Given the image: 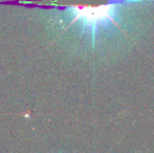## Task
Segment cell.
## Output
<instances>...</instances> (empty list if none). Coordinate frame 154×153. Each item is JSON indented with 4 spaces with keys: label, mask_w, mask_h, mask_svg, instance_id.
<instances>
[{
    "label": "cell",
    "mask_w": 154,
    "mask_h": 153,
    "mask_svg": "<svg viewBox=\"0 0 154 153\" xmlns=\"http://www.w3.org/2000/svg\"><path fill=\"white\" fill-rule=\"evenodd\" d=\"M69 11L72 13L73 20L79 21L84 29L90 32L92 42H94V36L97 29L102 25L113 23L116 17V6L110 3L99 6L75 5L70 6Z\"/></svg>",
    "instance_id": "obj_1"
}]
</instances>
